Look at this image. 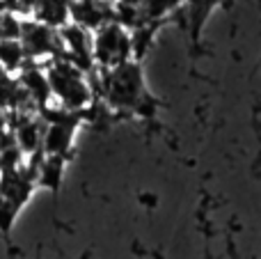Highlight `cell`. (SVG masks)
<instances>
[{
	"mask_svg": "<svg viewBox=\"0 0 261 259\" xmlns=\"http://www.w3.org/2000/svg\"><path fill=\"white\" fill-rule=\"evenodd\" d=\"M18 41H21L23 50L28 55V62L41 64V67L62 55V44H60L58 30L41 25V23L32 21V18H23Z\"/></svg>",
	"mask_w": 261,
	"mask_h": 259,
	"instance_id": "cell-4",
	"label": "cell"
},
{
	"mask_svg": "<svg viewBox=\"0 0 261 259\" xmlns=\"http://www.w3.org/2000/svg\"><path fill=\"white\" fill-rule=\"evenodd\" d=\"M16 81L21 85V90L25 92V96L32 101L37 110H44L48 106H53V96H50V87H48V78L41 64L28 62L21 71L16 73Z\"/></svg>",
	"mask_w": 261,
	"mask_h": 259,
	"instance_id": "cell-7",
	"label": "cell"
},
{
	"mask_svg": "<svg viewBox=\"0 0 261 259\" xmlns=\"http://www.w3.org/2000/svg\"><path fill=\"white\" fill-rule=\"evenodd\" d=\"M69 5H71V0H39L37 7L32 9L30 18L41 25L60 30L69 23Z\"/></svg>",
	"mask_w": 261,
	"mask_h": 259,
	"instance_id": "cell-8",
	"label": "cell"
},
{
	"mask_svg": "<svg viewBox=\"0 0 261 259\" xmlns=\"http://www.w3.org/2000/svg\"><path fill=\"white\" fill-rule=\"evenodd\" d=\"M176 7H184V3L181 0H142L140 3V12L147 23H161Z\"/></svg>",
	"mask_w": 261,
	"mask_h": 259,
	"instance_id": "cell-11",
	"label": "cell"
},
{
	"mask_svg": "<svg viewBox=\"0 0 261 259\" xmlns=\"http://www.w3.org/2000/svg\"><path fill=\"white\" fill-rule=\"evenodd\" d=\"M181 3H184V0H181Z\"/></svg>",
	"mask_w": 261,
	"mask_h": 259,
	"instance_id": "cell-17",
	"label": "cell"
},
{
	"mask_svg": "<svg viewBox=\"0 0 261 259\" xmlns=\"http://www.w3.org/2000/svg\"><path fill=\"white\" fill-rule=\"evenodd\" d=\"M37 3H39V0H16V12H18V16H21V18H30L32 9L37 7Z\"/></svg>",
	"mask_w": 261,
	"mask_h": 259,
	"instance_id": "cell-14",
	"label": "cell"
},
{
	"mask_svg": "<svg viewBox=\"0 0 261 259\" xmlns=\"http://www.w3.org/2000/svg\"><path fill=\"white\" fill-rule=\"evenodd\" d=\"M46 78H48L50 96L58 108L67 110V113H83L94 99V90H92L90 76L76 69L69 60L62 55L50 62L44 64Z\"/></svg>",
	"mask_w": 261,
	"mask_h": 259,
	"instance_id": "cell-2",
	"label": "cell"
},
{
	"mask_svg": "<svg viewBox=\"0 0 261 259\" xmlns=\"http://www.w3.org/2000/svg\"><path fill=\"white\" fill-rule=\"evenodd\" d=\"M92 60L96 69H115L133 60L130 50V32L117 23H106L92 32Z\"/></svg>",
	"mask_w": 261,
	"mask_h": 259,
	"instance_id": "cell-3",
	"label": "cell"
},
{
	"mask_svg": "<svg viewBox=\"0 0 261 259\" xmlns=\"http://www.w3.org/2000/svg\"><path fill=\"white\" fill-rule=\"evenodd\" d=\"M220 0H184V7L188 9V25H190V37L193 41L199 39V32H202L204 23H206L211 9Z\"/></svg>",
	"mask_w": 261,
	"mask_h": 259,
	"instance_id": "cell-10",
	"label": "cell"
},
{
	"mask_svg": "<svg viewBox=\"0 0 261 259\" xmlns=\"http://www.w3.org/2000/svg\"><path fill=\"white\" fill-rule=\"evenodd\" d=\"M5 14H18L16 0H0V16H5Z\"/></svg>",
	"mask_w": 261,
	"mask_h": 259,
	"instance_id": "cell-15",
	"label": "cell"
},
{
	"mask_svg": "<svg viewBox=\"0 0 261 259\" xmlns=\"http://www.w3.org/2000/svg\"><path fill=\"white\" fill-rule=\"evenodd\" d=\"M158 25L161 23H147V25L138 28V30L130 32V50H133V62H140V60L147 55V50L151 48L153 35H156Z\"/></svg>",
	"mask_w": 261,
	"mask_h": 259,
	"instance_id": "cell-12",
	"label": "cell"
},
{
	"mask_svg": "<svg viewBox=\"0 0 261 259\" xmlns=\"http://www.w3.org/2000/svg\"><path fill=\"white\" fill-rule=\"evenodd\" d=\"M28 64V55L18 39H0V69L9 76H16Z\"/></svg>",
	"mask_w": 261,
	"mask_h": 259,
	"instance_id": "cell-9",
	"label": "cell"
},
{
	"mask_svg": "<svg viewBox=\"0 0 261 259\" xmlns=\"http://www.w3.org/2000/svg\"><path fill=\"white\" fill-rule=\"evenodd\" d=\"M117 3H126V5H140L142 0H117Z\"/></svg>",
	"mask_w": 261,
	"mask_h": 259,
	"instance_id": "cell-16",
	"label": "cell"
},
{
	"mask_svg": "<svg viewBox=\"0 0 261 259\" xmlns=\"http://www.w3.org/2000/svg\"><path fill=\"white\" fill-rule=\"evenodd\" d=\"M23 18L18 14H5L0 16V39H18L21 37Z\"/></svg>",
	"mask_w": 261,
	"mask_h": 259,
	"instance_id": "cell-13",
	"label": "cell"
},
{
	"mask_svg": "<svg viewBox=\"0 0 261 259\" xmlns=\"http://www.w3.org/2000/svg\"><path fill=\"white\" fill-rule=\"evenodd\" d=\"M58 35L62 44V58L69 60L76 69H81L85 76H92L96 71L94 60H92V32L67 23L58 30Z\"/></svg>",
	"mask_w": 261,
	"mask_h": 259,
	"instance_id": "cell-5",
	"label": "cell"
},
{
	"mask_svg": "<svg viewBox=\"0 0 261 259\" xmlns=\"http://www.w3.org/2000/svg\"><path fill=\"white\" fill-rule=\"evenodd\" d=\"M113 21V0H71L69 5V23L87 32L99 30Z\"/></svg>",
	"mask_w": 261,
	"mask_h": 259,
	"instance_id": "cell-6",
	"label": "cell"
},
{
	"mask_svg": "<svg viewBox=\"0 0 261 259\" xmlns=\"http://www.w3.org/2000/svg\"><path fill=\"white\" fill-rule=\"evenodd\" d=\"M99 78V92L106 99V103L113 110H124V113H151V96L144 90V76L140 62H124L115 69H96L92 73Z\"/></svg>",
	"mask_w": 261,
	"mask_h": 259,
	"instance_id": "cell-1",
	"label": "cell"
}]
</instances>
